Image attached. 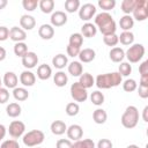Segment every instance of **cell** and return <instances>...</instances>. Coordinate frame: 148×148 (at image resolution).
<instances>
[{
  "label": "cell",
  "mask_w": 148,
  "mask_h": 148,
  "mask_svg": "<svg viewBox=\"0 0 148 148\" xmlns=\"http://www.w3.org/2000/svg\"><path fill=\"white\" fill-rule=\"evenodd\" d=\"M37 64H38V56L32 51H28V53L22 58V65L27 69H31L36 67Z\"/></svg>",
  "instance_id": "7c38bea8"
},
{
  "label": "cell",
  "mask_w": 148,
  "mask_h": 148,
  "mask_svg": "<svg viewBox=\"0 0 148 148\" xmlns=\"http://www.w3.org/2000/svg\"><path fill=\"white\" fill-rule=\"evenodd\" d=\"M20 82L24 87H32L36 82V75L31 71L25 69L20 74Z\"/></svg>",
  "instance_id": "9a60e30c"
},
{
  "label": "cell",
  "mask_w": 148,
  "mask_h": 148,
  "mask_svg": "<svg viewBox=\"0 0 148 148\" xmlns=\"http://www.w3.org/2000/svg\"><path fill=\"white\" fill-rule=\"evenodd\" d=\"M13 97H14L16 101H18V102H23V101L28 99L29 92H28V90H27L25 88H23V87H16V88L13 89Z\"/></svg>",
  "instance_id": "4316f807"
},
{
  "label": "cell",
  "mask_w": 148,
  "mask_h": 148,
  "mask_svg": "<svg viewBox=\"0 0 148 148\" xmlns=\"http://www.w3.org/2000/svg\"><path fill=\"white\" fill-rule=\"evenodd\" d=\"M6 133H7V130H6L5 125L0 124V141L3 140V138L6 136Z\"/></svg>",
  "instance_id": "db71d44e"
},
{
  "label": "cell",
  "mask_w": 148,
  "mask_h": 148,
  "mask_svg": "<svg viewBox=\"0 0 148 148\" xmlns=\"http://www.w3.org/2000/svg\"><path fill=\"white\" fill-rule=\"evenodd\" d=\"M126 148H140V147L136 146V145H130V146H127Z\"/></svg>",
  "instance_id": "91938a15"
},
{
  "label": "cell",
  "mask_w": 148,
  "mask_h": 148,
  "mask_svg": "<svg viewBox=\"0 0 148 148\" xmlns=\"http://www.w3.org/2000/svg\"><path fill=\"white\" fill-rule=\"evenodd\" d=\"M139 86L148 87V76H141V77H140V82H139Z\"/></svg>",
  "instance_id": "11a10c76"
},
{
  "label": "cell",
  "mask_w": 148,
  "mask_h": 148,
  "mask_svg": "<svg viewBox=\"0 0 148 148\" xmlns=\"http://www.w3.org/2000/svg\"><path fill=\"white\" fill-rule=\"evenodd\" d=\"M118 73L123 76H128L132 73V66L130 65V62H120L119 67H118Z\"/></svg>",
  "instance_id": "b9f144b4"
},
{
  "label": "cell",
  "mask_w": 148,
  "mask_h": 148,
  "mask_svg": "<svg viewBox=\"0 0 148 148\" xmlns=\"http://www.w3.org/2000/svg\"><path fill=\"white\" fill-rule=\"evenodd\" d=\"M135 2H136V0H123L121 5H120L123 13H125V15H130L134 9Z\"/></svg>",
  "instance_id": "d590c367"
},
{
  "label": "cell",
  "mask_w": 148,
  "mask_h": 148,
  "mask_svg": "<svg viewBox=\"0 0 148 148\" xmlns=\"http://www.w3.org/2000/svg\"><path fill=\"white\" fill-rule=\"evenodd\" d=\"M83 44V36L80 32H74L69 36V40H68V45L72 46H76V47H81Z\"/></svg>",
  "instance_id": "836d02e7"
},
{
  "label": "cell",
  "mask_w": 148,
  "mask_h": 148,
  "mask_svg": "<svg viewBox=\"0 0 148 148\" xmlns=\"http://www.w3.org/2000/svg\"><path fill=\"white\" fill-rule=\"evenodd\" d=\"M38 35L42 39L49 40L54 36V28L51 24H42L38 29Z\"/></svg>",
  "instance_id": "e0dca14e"
},
{
  "label": "cell",
  "mask_w": 148,
  "mask_h": 148,
  "mask_svg": "<svg viewBox=\"0 0 148 148\" xmlns=\"http://www.w3.org/2000/svg\"><path fill=\"white\" fill-rule=\"evenodd\" d=\"M109 57L113 62H121L125 58V51L121 47H112L109 52Z\"/></svg>",
  "instance_id": "ffe728a7"
},
{
  "label": "cell",
  "mask_w": 148,
  "mask_h": 148,
  "mask_svg": "<svg viewBox=\"0 0 148 148\" xmlns=\"http://www.w3.org/2000/svg\"><path fill=\"white\" fill-rule=\"evenodd\" d=\"M68 73L72 75V76H80L82 73H83V67L81 65L80 61H72L69 65H68Z\"/></svg>",
  "instance_id": "f1b7e54d"
},
{
  "label": "cell",
  "mask_w": 148,
  "mask_h": 148,
  "mask_svg": "<svg viewBox=\"0 0 148 148\" xmlns=\"http://www.w3.org/2000/svg\"><path fill=\"white\" fill-rule=\"evenodd\" d=\"M0 148H20V145L16 140H5Z\"/></svg>",
  "instance_id": "f6af8a7d"
},
{
  "label": "cell",
  "mask_w": 148,
  "mask_h": 148,
  "mask_svg": "<svg viewBox=\"0 0 148 148\" xmlns=\"http://www.w3.org/2000/svg\"><path fill=\"white\" fill-rule=\"evenodd\" d=\"M51 25L52 27H62L67 23V15L65 12L56 10L51 14Z\"/></svg>",
  "instance_id": "30bf717a"
},
{
  "label": "cell",
  "mask_w": 148,
  "mask_h": 148,
  "mask_svg": "<svg viewBox=\"0 0 148 148\" xmlns=\"http://www.w3.org/2000/svg\"><path fill=\"white\" fill-rule=\"evenodd\" d=\"M121 125L125 128H134L139 123V110L134 105H130L126 108L125 112L121 116Z\"/></svg>",
  "instance_id": "3957f363"
},
{
  "label": "cell",
  "mask_w": 148,
  "mask_h": 148,
  "mask_svg": "<svg viewBox=\"0 0 148 148\" xmlns=\"http://www.w3.org/2000/svg\"><path fill=\"white\" fill-rule=\"evenodd\" d=\"M132 14H133V20L145 21L148 17V1L147 0H136Z\"/></svg>",
  "instance_id": "8992f818"
},
{
  "label": "cell",
  "mask_w": 148,
  "mask_h": 148,
  "mask_svg": "<svg viewBox=\"0 0 148 148\" xmlns=\"http://www.w3.org/2000/svg\"><path fill=\"white\" fill-rule=\"evenodd\" d=\"M65 111H66V113H67L69 117H74V116H76V114L79 113L80 106H79V104H77L76 102H71V103H68V104L66 105Z\"/></svg>",
  "instance_id": "ab89813d"
},
{
  "label": "cell",
  "mask_w": 148,
  "mask_h": 148,
  "mask_svg": "<svg viewBox=\"0 0 148 148\" xmlns=\"http://www.w3.org/2000/svg\"><path fill=\"white\" fill-rule=\"evenodd\" d=\"M103 42L105 45L108 46H116L119 40H118V36L116 34H112V35H108V36H103Z\"/></svg>",
  "instance_id": "7bdbcfd3"
},
{
  "label": "cell",
  "mask_w": 148,
  "mask_h": 148,
  "mask_svg": "<svg viewBox=\"0 0 148 148\" xmlns=\"http://www.w3.org/2000/svg\"><path fill=\"white\" fill-rule=\"evenodd\" d=\"M2 83L7 89H14L18 84V77L14 72H6L2 79Z\"/></svg>",
  "instance_id": "4fadbf2b"
},
{
  "label": "cell",
  "mask_w": 148,
  "mask_h": 148,
  "mask_svg": "<svg viewBox=\"0 0 148 148\" xmlns=\"http://www.w3.org/2000/svg\"><path fill=\"white\" fill-rule=\"evenodd\" d=\"M138 89V94H139V97L141 98H147L148 97V87H143V86H139Z\"/></svg>",
  "instance_id": "f5cc1de1"
},
{
  "label": "cell",
  "mask_w": 148,
  "mask_h": 148,
  "mask_svg": "<svg viewBox=\"0 0 148 148\" xmlns=\"http://www.w3.org/2000/svg\"><path fill=\"white\" fill-rule=\"evenodd\" d=\"M1 86H2V80H1V77H0V88H1Z\"/></svg>",
  "instance_id": "94428289"
},
{
  "label": "cell",
  "mask_w": 148,
  "mask_h": 148,
  "mask_svg": "<svg viewBox=\"0 0 148 148\" xmlns=\"http://www.w3.org/2000/svg\"><path fill=\"white\" fill-rule=\"evenodd\" d=\"M21 111H22V109H21L20 104H18V103H15V102L9 103V104L7 105V108H6L7 116L10 117V118H16V117H18V116L21 114Z\"/></svg>",
  "instance_id": "d4e9b609"
},
{
  "label": "cell",
  "mask_w": 148,
  "mask_h": 148,
  "mask_svg": "<svg viewBox=\"0 0 148 148\" xmlns=\"http://www.w3.org/2000/svg\"><path fill=\"white\" fill-rule=\"evenodd\" d=\"M9 38H10L13 42H15V43L24 42L25 38H27V32H25L22 28L13 27V28H10V30H9Z\"/></svg>",
  "instance_id": "8fae6325"
},
{
  "label": "cell",
  "mask_w": 148,
  "mask_h": 148,
  "mask_svg": "<svg viewBox=\"0 0 148 148\" xmlns=\"http://www.w3.org/2000/svg\"><path fill=\"white\" fill-rule=\"evenodd\" d=\"M96 34H97V28L95 27V24H92V23H90V22H87V23H84V24L81 27V35H82L83 37L91 38V37H94Z\"/></svg>",
  "instance_id": "44dd1931"
},
{
  "label": "cell",
  "mask_w": 148,
  "mask_h": 148,
  "mask_svg": "<svg viewBox=\"0 0 148 148\" xmlns=\"http://www.w3.org/2000/svg\"><path fill=\"white\" fill-rule=\"evenodd\" d=\"M6 56H7L6 50H5L2 46H0V61H3V60L6 59Z\"/></svg>",
  "instance_id": "9f6ffc18"
},
{
  "label": "cell",
  "mask_w": 148,
  "mask_h": 148,
  "mask_svg": "<svg viewBox=\"0 0 148 148\" xmlns=\"http://www.w3.org/2000/svg\"><path fill=\"white\" fill-rule=\"evenodd\" d=\"M80 9V1L79 0H66L65 1V10L68 13H75Z\"/></svg>",
  "instance_id": "74e56055"
},
{
  "label": "cell",
  "mask_w": 148,
  "mask_h": 148,
  "mask_svg": "<svg viewBox=\"0 0 148 148\" xmlns=\"http://www.w3.org/2000/svg\"><path fill=\"white\" fill-rule=\"evenodd\" d=\"M45 139L44 133L40 130H32L29 131L28 133H25L22 138L23 143L27 147H36L38 145H40Z\"/></svg>",
  "instance_id": "277c9868"
},
{
  "label": "cell",
  "mask_w": 148,
  "mask_h": 148,
  "mask_svg": "<svg viewBox=\"0 0 148 148\" xmlns=\"http://www.w3.org/2000/svg\"><path fill=\"white\" fill-rule=\"evenodd\" d=\"M38 0H23L22 1V6H23V8L25 9V10H28V12H34L36 8H37V6H38Z\"/></svg>",
  "instance_id": "ee69618b"
},
{
  "label": "cell",
  "mask_w": 148,
  "mask_h": 148,
  "mask_svg": "<svg viewBox=\"0 0 148 148\" xmlns=\"http://www.w3.org/2000/svg\"><path fill=\"white\" fill-rule=\"evenodd\" d=\"M79 77H80V79H79L77 82H79L80 86L83 87L84 89H89V88H91V87L95 84V79H94V76H92L91 74H89V73H82Z\"/></svg>",
  "instance_id": "d6986e66"
},
{
  "label": "cell",
  "mask_w": 148,
  "mask_h": 148,
  "mask_svg": "<svg viewBox=\"0 0 148 148\" xmlns=\"http://www.w3.org/2000/svg\"><path fill=\"white\" fill-rule=\"evenodd\" d=\"M80 51H81V47H76V46H72V45H68L67 46V54L69 57H72V58L77 57L79 53H80Z\"/></svg>",
  "instance_id": "c3c4849f"
},
{
  "label": "cell",
  "mask_w": 148,
  "mask_h": 148,
  "mask_svg": "<svg viewBox=\"0 0 148 148\" xmlns=\"http://www.w3.org/2000/svg\"><path fill=\"white\" fill-rule=\"evenodd\" d=\"M118 40L123 45H132L134 42V35L131 31H123L120 36H118Z\"/></svg>",
  "instance_id": "1f68e13d"
},
{
  "label": "cell",
  "mask_w": 148,
  "mask_h": 148,
  "mask_svg": "<svg viewBox=\"0 0 148 148\" xmlns=\"http://www.w3.org/2000/svg\"><path fill=\"white\" fill-rule=\"evenodd\" d=\"M147 113H148V106H145L143 108V111H142V119L143 121H148V117H147Z\"/></svg>",
  "instance_id": "6f0895ef"
},
{
  "label": "cell",
  "mask_w": 148,
  "mask_h": 148,
  "mask_svg": "<svg viewBox=\"0 0 148 148\" xmlns=\"http://www.w3.org/2000/svg\"><path fill=\"white\" fill-rule=\"evenodd\" d=\"M98 6L104 12L108 13V10H111L116 6V0H98Z\"/></svg>",
  "instance_id": "60d3db41"
},
{
  "label": "cell",
  "mask_w": 148,
  "mask_h": 148,
  "mask_svg": "<svg viewBox=\"0 0 148 148\" xmlns=\"http://www.w3.org/2000/svg\"><path fill=\"white\" fill-rule=\"evenodd\" d=\"M77 57L80 58V62H86V64H88V62H91V61L95 59L96 52H95L92 49L87 47V49L81 50Z\"/></svg>",
  "instance_id": "ac0fdd59"
},
{
  "label": "cell",
  "mask_w": 148,
  "mask_h": 148,
  "mask_svg": "<svg viewBox=\"0 0 148 148\" xmlns=\"http://www.w3.org/2000/svg\"><path fill=\"white\" fill-rule=\"evenodd\" d=\"M139 73L140 76H148V60H145L139 66Z\"/></svg>",
  "instance_id": "681fc988"
},
{
  "label": "cell",
  "mask_w": 148,
  "mask_h": 148,
  "mask_svg": "<svg viewBox=\"0 0 148 148\" xmlns=\"http://www.w3.org/2000/svg\"><path fill=\"white\" fill-rule=\"evenodd\" d=\"M14 53H15V56H17L20 58H23L28 53V45L24 42L15 43V45H14Z\"/></svg>",
  "instance_id": "e575fe53"
},
{
  "label": "cell",
  "mask_w": 148,
  "mask_h": 148,
  "mask_svg": "<svg viewBox=\"0 0 148 148\" xmlns=\"http://www.w3.org/2000/svg\"><path fill=\"white\" fill-rule=\"evenodd\" d=\"M24 131H25V125H24V123H22L20 120H13L9 124L8 132H9V135L14 139L22 136L24 134Z\"/></svg>",
  "instance_id": "9c48e42d"
},
{
  "label": "cell",
  "mask_w": 148,
  "mask_h": 148,
  "mask_svg": "<svg viewBox=\"0 0 148 148\" xmlns=\"http://www.w3.org/2000/svg\"><path fill=\"white\" fill-rule=\"evenodd\" d=\"M113 145L109 139H101L97 142V148H112Z\"/></svg>",
  "instance_id": "816d5d0a"
},
{
  "label": "cell",
  "mask_w": 148,
  "mask_h": 148,
  "mask_svg": "<svg viewBox=\"0 0 148 148\" xmlns=\"http://www.w3.org/2000/svg\"><path fill=\"white\" fill-rule=\"evenodd\" d=\"M7 5H8V1L7 0H0V9H3Z\"/></svg>",
  "instance_id": "680465c9"
},
{
  "label": "cell",
  "mask_w": 148,
  "mask_h": 148,
  "mask_svg": "<svg viewBox=\"0 0 148 148\" xmlns=\"http://www.w3.org/2000/svg\"><path fill=\"white\" fill-rule=\"evenodd\" d=\"M52 75V68L46 65V64H42L38 66L37 68V77L40 80H47L50 79Z\"/></svg>",
  "instance_id": "7402d4cb"
},
{
  "label": "cell",
  "mask_w": 148,
  "mask_h": 148,
  "mask_svg": "<svg viewBox=\"0 0 148 148\" xmlns=\"http://www.w3.org/2000/svg\"><path fill=\"white\" fill-rule=\"evenodd\" d=\"M90 101L94 105H102L104 103V95L103 92H101L99 90H96V91H92L91 95H90Z\"/></svg>",
  "instance_id": "8d00e7d4"
},
{
  "label": "cell",
  "mask_w": 148,
  "mask_h": 148,
  "mask_svg": "<svg viewBox=\"0 0 148 148\" xmlns=\"http://www.w3.org/2000/svg\"><path fill=\"white\" fill-rule=\"evenodd\" d=\"M67 64H68V59H67V57H66L65 54H62V53H58L57 56H54V57L52 58V65H53L56 68H58V69L65 68V67L67 66Z\"/></svg>",
  "instance_id": "cb8c5ba5"
},
{
  "label": "cell",
  "mask_w": 148,
  "mask_h": 148,
  "mask_svg": "<svg viewBox=\"0 0 148 148\" xmlns=\"http://www.w3.org/2000/svg\"><path fill=\"white\" fill-rule=\"evenodd\" d=\"M50 130L54 135H61L67 131V126L62 120H54L51 124Z\"/></svg>",
  "instance_id": "603a6c76"
},
{
  "label": "cell",
  "mask_w": 148,
  "mask_h": 148,
  "mask_svg": "<svg viewBox=\"0 0 148 148\" xmlns=\"http://www.w3.org/2000/svg\"><path fill=\"white\" fill-rule=\"evenodd\" d=\"M95 27L98 28L99 32L103 36L116 34V30H117V25L113 17L111 16V14L106 12L99 13L95 16Z\"/></svg>",
  "instance_id": "6da1fadb"
},
{
  "label": "cell",
  "mask_w": 148,
  "mask_h": 148,
  "mask_svg": "<svg viewBox=\"0 0 148 148\" xmlns=\"http://www.w3.org/2000/svg\"><path fill=\"white\" fill-rule=\"evenodd\" d=\"M96 14V7L95 5L88 2V3H84L80 7L79 9V17L82 20V21H89L92 18V16Z\"/></svg>",
  "instance_id": "ba28073f"
},
{
  "label": "cell",
  "mask_w": 148,
  "mask_h": 148,
  "mask_svg": "<svg viewBox=\"0 0 148 148\" xmlns=\"http://www.w3.org/2000/svg\"><path fill=\"white\" fill-rule=\"evenodd\" d=\"M72 148H95V142L91 139H80L72 143Z\"/></svg>",
  "instance_id": "d6a6232c"
},
{
  "label": "cell",
  "mask_w": 148,
  "mask_h": 148,
  "mask_svg": "<svg viewBox=\"0 0 148 148\" xmlns=\"http://www.w3.org/2000/svg\"><path fill=\"white\" fill-rule=\"evenodd\" d=\"M53 82H54V84L57 87H65L67 84V82H68V76H67V74L65 72L59 71V72H57L54 74Z\"/></svg>",
  "instance_id": "f546056e"
},
{
  "label": "cell",
  "mask_w": 148,
  "mask_h": 148,
  "mask_svg": "<svg viewBox=\"0 0 148 148\" xmlns=\"http://www.w3.org/2000/svg\"><path fill=\"white\" fill-rule=\"evenodd\" d=\"M121 81H123L121 75L118 72H112V73H105V74L97 75L95 80V84L99 89H110V88L119 86Z\"/></svg>",
  "instance_id": "7a4b0ae2"
},
{
  "label": "cell",
  "mask_w": 148,
  "mask_h": 148,
  "mask_svg": "<svg viewBox=\"0 0 148 148\" xmlns=\"http://www.w3.org/2000/svg\"><path fill=\"white\" fill-rule=\"evenodd\" d=\"M108 119V113L105 110L103 109H96L94 112H92V120L98 124V125H102Z\"/></svg>",
  "instance_id": "83f0119b"
},
{
  "label": "cell",
  "mask_w": 148,
  "mask_h": 148,
  "mask_svg": "<svg viewBox=\"0 0 148 148\" xmlns=\"http://www.w3.org/2000/svg\"><path fill=\"white\" fill-rule=\"evenodd\" d=\"M145 52L146 50L142 44H132L125 52V57L127 58L128 62L135 64L142 59V57L145 56Z\"/></svg>",
  "instance_id": "5b68a950"
},
{
  "label": "cell",
  "mask_w": 148,
  "mask_h": 148,
  "mask_svg": "<svg viewBox=\"0 0 148 148\" xmlns=\"http://www.w3.org/2000/svg\"><path fill=\"white\" fill-rule=\"evenodd\" d=\"M136 88H138V83L134 79H127L123 82V89L126 92H132V91L136 90Z\"/></svg>",
  "instance_id": "f35d334b"
},
{
  "label": "cell",
  "mask_w": 148,
  "mask_h": 148,
  "mask_svg": "<svg viewBox=\"0 0 148 148\" xmlns=\"http://www.w3.org/2000/svg\"><path fill=\"white\" fill-rule=\"evenodd\" d=\"M9 38V29L5 25L0 27V42H5Z\"/></svg>",
  "instance_id": "f907efd6"
},
{
  "label": "cell",
  "mask_w": 148,
  "mask_h": 148,
  "mask_svg": "<svg viewBox=\"0 0 148 148\" xmlns=\"http://www.w3.org/2000/svg\"><path fill=\"white\" fill-rule=\"evenodd\" d=\"M66 133H67L68 139H71V140H73V141H77V140H80V139L82 138V135H83V130H82V127H81L80 125L73 124V125H71L69 127H67Z\"/></svg>",
  "instance_id": "5bb4252c"
},
{
  "label": "cell",
  "mask_w": 148,
  "mask_h": 148,
  "mask_svg": "<svg viewBox=\"0 0 148 148\" xmlns=\"http://www.w3.org/2000/svg\"><path fill=\"white\" fill-rule=\"evenodd\" d=\"M119 25L124 31H130L134 25V20L131 15H124L119 20Z\"/></svg>",
  "instance_id": "484cf974"
},
{
  "label": "cell",
  "mask_w": 148,
  "mask_h": 148,
  "mask_svg": "<svg viewBox=\"0 0 148 148\" xmlns=\"http://www.w3.org/2000/svg\"><path fill=\"white\" fill-rule=\"evenodd\" d=\"M57 148H72V142L69 139H60L56 143Z\"/></svg>",
  "instance_id": "7dc6e473"
},
{
  "label": "cell",
  "mask_w": 148,
  "mask_h": 148,
  "mask_svg": "<svg viewBox=\"0 0 148 148\" xmlns=\"http://www.w3.org/2000/svg\"><path fill=\"white\" fill-rule=\"evenodd\" d=\"M38 6L40 8V10L44 14H50L53 13L54 9V1L53 0H40L38 2Z\"/></svg>",
  "instance_id": "4dcf8cb0"
},
{
  "label": "cell",
  "mask_w": 148,
  "mask_h": 148,
  "mask_svg": "<svg viewBox=\"0 0 148 148\" xmlns=\"http://www.w3.org/2000/svg\"><path fill=\"white\" fill-rule=\"evenodd\" d=\"M20 25L21 28L25 31V30H32L36 25V20L34 16L31 15H28V14H24L21 16L20 18Z\"/></svg>",
  "instance_id": "2e32d148"
},
{
  "label": "cell",
  "mask_w": 148,
  "mask_h": 148,
  "mask_svg": "<svg viewBox=\"0 0 148 148\" xmlns=\"http://www.w3.org/2000/svg\"><path fill=\"white\" fill-rule=\"evenodd\" d=\"M71 96H72V98L75 102L82 103V102H86L87 101L88 92H87V89H84L83 87H81L79 82H74L71 86Z\"/></svg>",
  "instance_id": "52a82bcc"
},
{
  "label": "cell",
  "mask_w": 148,
  "mask_h": 148,
  "mask_svg": "<svg viewBox=\"0 0 148 148\" xmlns=\"http://www.w3.org/2000/svg\"><path fill=\"white\" fill-rule=\"evenodd\" d=\"M9 99V91L7 88H0V104H5Z\"/></svg>",
  "instance_id": "bcb514c9"
}]
</instances>
